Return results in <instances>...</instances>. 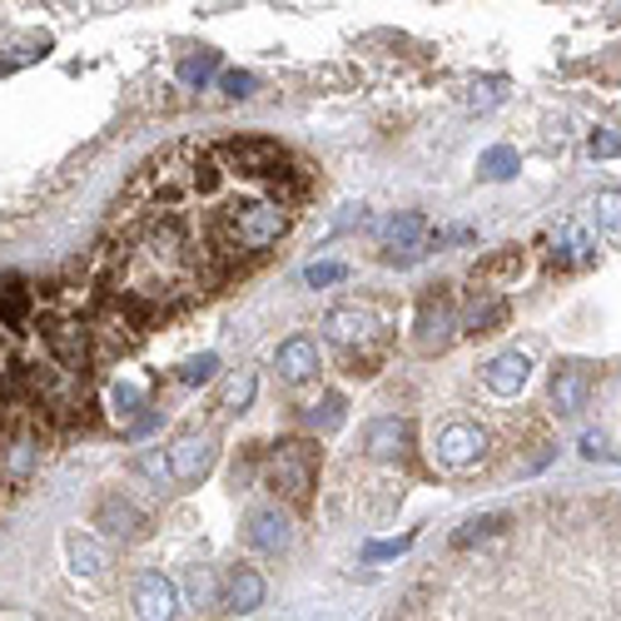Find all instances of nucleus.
Instances as JSON below:
<instances>
[{
	"label": "nucleus",
	"instance_id": "nucleus-38",
	"mask_svg": "<svg viewBox=\"0 0 621 621\" xmlns=\"http://www.w3.org/2000/svg\"><path fill=\"white\" fill-rule=\"evenodd\" d=\"M155 428H159V407H149V413H139V418L130 423V428H124V433H130V438H149V433H155Z\"/></svg>",
	"mask_w": 621,
	"mask_h": 621
},
{
	"label": "nucleus",
	"instance_id": "nucleus-16",
	"mask_svg": "<svg viewBox=\"0 0 621 621\" xmlns=\"http://www.w3.org/2000/svg\"><path fill=\"white\" fill-rule=\"evenodd\" d=\"M95 522H100L105 532H114V537H139V527H145L139 508L124 502V497H105L100 508H95Z\"/></svg>",
	"mask_w": 621,
	"mask_h": 621
},
{
	"label": "nucleus",
	"instance_id": "nucleus-22",
	"mask_svg": "<svg viewBox=\"0 0 621 621\" xmlns=\"http://www.w3.org/2000/svg\"><path fill=\"white\" fill-rule=\"evenodd\" d=\"M139 407H145V393H139L135 383H114L110 388V413H114L120 428H130V423L139 418Z\"/></svg>",
	"mask_w": 621,
	"mask_h": 621
},
{
	"label": "nucleus",
	"instance_id": "nucleus-40",
	"mask_svg": "<svg viewBox=\"0 0 621 621\" xmlns=\"http://www.w3.org/2000/svg\"><path fill=\"white\" fill-rule=\"evenodd\" d=\"M5 378H11V363H5V353H0V388H5Z\"/></svg>",
	"mask_w": 621,
	"mask_h": 621
},
{
	"label": "nucleus",
	"instance_id": "nucleus-9",
	"mask_svg": "<svg viewBox=\"0 0 621 621\" xmlns=\"http://www.w3.org/2000/svg\"><path fill=\"white\" fill-rule=\"evenodd\" d=\"M592 398V368L587 363H562V368L552 373V407L557 413H582Z\"/></svg>",
	"mask_w": 621,
	"mask_h": 621
},
{
	"label": "nucleus",
	"instance_id": "nucleus-11",
	"mask_svg": "<svg viewBox=\"0 0 621 621\" xmlns=\"http://www.w3.org/2000/svg\"><path fill=\"white\" fill-rule=\"evenodd\" d=\"M46 343H50V353H56L60 368H70V373H80L85 363H90V328L70 324V318L65 324H50Z\"/></svg>",
	"mask_w": 621,
	"mask_h": 621
},
{
	"label": "nucleus",
	"instance_id": "nucleus-25",
	"mask_svg": "<svg viewBox=\"0 0 621 621\" xmlns=\"http://www.w3.org/2000/svg\"><path fill=\"white\" fill-rule=\"evenodd\" d=\"M184 592H190L194 607H215V601H219V576L209 572V567H190V576H184Z\"/></svg>",
	"mask_w": 621,
	"mask_h": 621
},
{
	"label": "nucleus",
	"instance_id": "nucleus-8",
	"mask_svg": "<svg viewBox=\"0 0 621 621\" xmlns=\"http://www.w3.org/2000/svg\"><path fill=\"white\" fill-rule=\"evenodd\" d=\"M483 448H487V433L477 428V423H448V428L438 433V458L448 467L477 463V458H483Z\"/></svg>",
	"mask_w": 621,
	"mask_h": 621
},
{
	"label": "nucleus",
	"instance_id": "nucleus-2",
	"mask_svg": "<svg viewBox=\"0 0 621 621\" xmlns=\"http://www.w3.org/2000/svg\"><path fill=\"white\" fill-rule=\"evenodd\" d=\"M378 314L363 304H343V308H328L324 314V333L328 343H339V349H368V343H378Z\"/></svg>",
	"mask_w": 621,
	"mask_h": 621
},
{
	"label": "nucleus",
	"instance_id": "nucleus-19",
	"mask_svg": "<svg viewBox=\"0 0 621 621\" xmlns=\"http://www.w3.org/2000/svg\"><path fill=\"white\" fill-rule=\"evenodd\" d=\"M25 314H31V289H25L21 279H5V283H0V324L21 328Z\"/></svg>",
	"mask_w": 621,
	"mask_h": 621
},
{
	"label": "nucleus",
	"instance_id": "nucleus-28",
	"mask_svg": "<svg viewBox=\"0 0 621 621\" xmlns=\"http://www.w3.org/2000/svg\"><path fill=\"white\" fill-rule=\"evenodd\" d=\"M135 473H139V477H149L155 487L174 483V473H170V452H159V448L139 452V458H135Z\"/></svg>",
	"mask_w": 621,
	"mask_h": 621
},
{
	"label": "nucleus",
	"instance_id": "nucleus-7",
	"mask_svg": "<svg viewBox=\"0 0 621 621\" xmlns=\"http://www.w3.org/2000/svg\"><path fill=\"white\" fill-rule=\"evenodd\" d=\"M527 378H532V363H527V353H518V349L487 358V368H483L487 393H497V398H518L522 388H527Z\"/></svg>",
	"mask_w": 621,
	"mask_h": 621
},
{
	"label": "nucleus",
	"instance_id": "nucleus-33",
	"mask_svg": "<svg viewBox=\"0 0 621 621\" xmlns=\"http://www.w3.org/2000/svg\"><path fill=\"white\" fill-rule=\"evenodd\" d=\"M502 95H508V80H477V85H473V105H477V110H487V105H497V100H502Z\"/></svg>",
	"mask_w": 621,
	"mask_h": 621
},
{
	"label": "nucleus",
	"instance_id": "nucleus-30",
	"mask_svg": "<svg viewBox=\"0 0 621 621\" xmlns=\"http://www.w3.org/2000/svg\"><path fill=\"white\" fill-rule=\"evenodd\" d=\"M343 279H349V269H343V264H333V259H318V264H308V269H304L308 289H328V283H343Z\"/></svg>",
	"mask_w": 621,
	"mask_h": 621
},
{
	"label": "nucleus",
	"instance_id": "nucleus-29",
	"mask_svg": "<svg viewBox=\"0 0 621 621\" xmlns=\"http://www.w3.org/2000/svg\"><path fill=\"white\" fill-rule=\"evenodd\" d=\"M592 209H597L607 234H621V190H601L597 199H592Z\"/></svg>",
	"mask_w": 621,
	"mask_h": 621
},
{
	"label": "nucleus",
	"instance_id": "nucleus-17",
	"mask_svg": "<svg viewBox=\"0 0 621 621\" xmlns=\"http://www.w3.org/2000/svg\"><path fill=\"white\" fill-rule=\"evenodd\" d=\"M224 607H229V611H254V607H264V576L248 572V567L229 572V582H224Z\"/></svg>",
	"mask_w": 621,
	"mask_h": 621
},
{
	"label": "nucleus",
	"instance_id": "nucleus-5",
	"mask_svg": "<svg viewBox=\"0 0 621 621\" xmlns=\"http://www.w3.org/2000/svg\"><path fill=\"white\" fill-rule=\"evenodd\" d=\"M209 467H215V438H209V433H184V438L170 448L174 483H199Z\"/></svg>",
	"mask_w": 621,
	"mask_h": 621
},
{
	"label": "nucleus",
	"instance_id": "nucleus-6",
	"mask_svg": "<svg viewBox=\"0 0 621 621\" xmlns=\"http://www.w3.org/2000/svg\"><path fill=\"white\" fill-rule=\"evenodd\" d=\"M135 611L139 621H174V611H180V592H174V582L165 572H145L135 582Z\"/></svg>",
	"mask_w": 621,
	"mask_h": 621
},
{
	"label": "nucleus",
	"instance_id": "nucleus-3",
	"mask_svg": "<svg viewBox=\"0 0 621 621\" xmlns=\"http://www.w3.org/2000/svg\"><path fill=\"white\" fill-rule=\"evenodd\" d=\"M423 248H428V219L418 209H403L383 224V259L388 264H413L423 259Z\"/></svg>",
	"mask_w": 621,
	"mask_h": 621
},
{
	"label": "nucleus",
	"instance_id": "nucleus-36",
	"mask_svg": "<svg viewBox=\"0 0 621 621\" xmlns=\"http://www.w3.org/2000/svg\"><path fill=\"white\" fill-rule=\"evenodd\" d=\"M592 155L597 159H621V135L617 130H597V135H592Z\"/></svg>",
	"mask_w": 621,
	"mask_h": 621
},
{
	"label": "nucleus",
	"instance_id": "nucleus-13",
	"mask_svg": "<svg viewBox=\"0 0 621 621\" xmlns=\"http://www.w3.org/2000/svg\"><path fill=\"white\" fill-rule=\"evenodd\" d=\"M403 448H407V423L403 418H373L368 428H363V452L378 458V463L403 458Z\"/></svg>",
	"mask_w": 621,
	"mask_h": 621
},
{
	"label": "nucleus",
	"instance_id": "nucleus-26",
	"mask_svg": "<svg viewBox=\"0 0 621 621\" xmlns=\"http://www.w3.org/2000/svg\"><path fill=\"white\" fill-rule=\"evenodd\" d=\"M215 70H219V56H215V50L184 56V60H180V85H190V90H194V85H204V80L215 75Z\"/></svg>",
	"mask_w": 621,
	"mask_h": 621
},
{
	"label": "nucleus",
	"instance_id": "nucleus-34",
	"mask_svg": "<svg viewBox=\"0 0 621 621\" xmlns=\"http://www.w3.org/2000/svg\"><path fill=\"white\" fill-rule=\"evenodd\" d=\"M502 527V518H477V522H467L458 537H452V547H467V543H477V537H487V532H497Z\"/></svg>",
	"mask_w": 621,
	"mask_h": 621
},
{
	"label": "nucleus",
	"instance_id": "nucleus-15",
	"mask_svg": "<svg viewBox=\"0 0 621 621\" xmlns=\"http://www.w3.org/2000/svg\"><path fill=\"white\" fill-rule=\"evenodd\" d=\"M597 259V244H592V234L582 224H562L552 239V264H562V269H572V264H592Z\"/></svg>",
	"mask_w": 621,
	"mask_h": 621
},
{
	"label": "nucleus",
	"instance_id": "nucleus-1",
	"mask_svg": "<svg viewBox=\"0 0 621 621\" xmlns=\"http://www.w3.org/2000/svg\"><path fill=\"white\" fill-rule=\"evenodd\" d=\"M264 477H269V487L283 502L304 508L308 492H314V477H318V448L314 442H279L269 452V463H264Z\"/></svg>",
	"mask_w": 621,
	"mask_h": 621
},
{
	"label": "nucleus",
	"instance_id": "nucleus-10",
	"mask_svg": "<svg viewBox=\"0 0 621 621\" xmlns=\"http://www.w3.org/2000/svg\"><path fill=\"white\" fill-rule=\"evenodd\" d=\"M244 537H248V547H254V552H269V557H279L283 547L294 543V527H289V512H279V508H264V512H254V518H248V527H244Z\"/></svg>",
	"mask_w": 621,
	"mask_h": 621
},
{
	"label": "nucleus",
	"instance_id": "nucleus-4",
	"mask_svg": "<svg viewBox=\"0 0 621 621\" xmlns=\"http://www.w3.org/2000/svg\"><path fill=\"white\" fill-rule=\"evenodd\" d=\"M219 159H224L234 174H283L279 165H283V149L279 145H269V139H234V145H224L219 149Z\"/></svg>",
	"mask_w": 621,
	"mask_h": 621
},
{
	"label": "nucleus",
	"instance_id": "nucleus-18",
	"mask_svg": "<svg viewBox=\"0 0 621 621\" xmlns=\"http://www.w3.org/2000/svg\"><path fill=\"white\" fill-rule=\"evenodd\" d=\"M65 552H70V567H75L80 576H95L105 567V547L95 543V537H85V532H70L65 537Z\"/></svg>",
	"mask_w": 621,
	"mask_h": 621
},
{
	"label": "nucleus",
	"instance_id": "nucleus-20",
	"mask_svg": "<svg viewBox=\"0 0 621 621\" xmlns=\"http://www.w3.org/2000/svg\"><path fill=\"white\" fill-rule=\"evenodd\" d=\"M518 165H522V159H518V149H512V145H492L483 159H477V174H483V180H512Z\"/></svg>",
	"mask_w": 621,
	"mask_h": 621
},
{
	"label": "nucleus",
	"instance_id": "nucleus-14",
	"mask_svg": "<svg viewBox=\"0 0 621 621\" xmlns=\"http://www.w3.org/2000/svg\"><path fill=\"white\" fill-rule=\"evenodd\" d=\"M452 328H458V314H452L448 299H442V294L423 299V314H418V343H423V349H433V343H448Z\"/></svg>",
	"mask_w": 621,
	"mask_h": 621
},
{
	"label": "nucleus",
	"instance_id": "nucleus-12",
	"mask_svg": "<svg viewBox=\"0 0 621 621\" xmlns=\"http://www.w3.org/2000/svg\"><path fill=\"white\" fill-rule=\"evenodd\" d=\"M273 368H279V378L283 383H308L318 373V343L314 339H289V343H279V358H273Z\"/></svg>",
	"mask_w": 621,
	"mask_h": 621
},
{
	"label": "nucleus",
	"instance_id": "nucleus-31",
	"mask_svg": "<svg viewBox=\"0 0 621 621\" xmlns=\"http://www.w3.org/2000/svg\"><path fill=\"white\" fill-rule=\"evenodd\" d=\"M219 90H224L229 100H248V95L259 90V80L248 75V70H224V75H219Z\"/></svg>",
	"mask_w": 621,
	"mask_h": 621
},
{
	"label": "nucleus",
	"instance_id": "nucleus-35",
	"mask_svg": "<svg viewBox=\"0 0 621 621\" xmlns=\"http://www.w3.org/2000/svg\"><path fill=\"white\" fill-rule=\"evenodd\" d=\"M407 547H413V532H407V537H393V543H368L363 547V557H368V562H383V557L407 552Z\"/></svg>",
	"mask_w": 621,
	"mask_h": 621
},
{
	"label": "nucleus",
	"instance_id": "nucleus-27",
	"mask_svg": "<svg viewBox=\"0 0 621 621\" xmlns=\"http://www.w3.org/2000/svg\"><path fill=\"white\" fill-rule=\"evenodd\" d=\"M215 373H219V353H199V358L180 363V383L204 388V383H215Z\"/></svg>",
	"mask_w": 621,
	"mask_h": 621
},
{
	"label": "nucleus",
	"instance_id": "nucleus-39",
	"mask_svg": "<svg viewBox=\"0 0 621 621\" xmlns=\"http://www.w3.org/2000/svg\"><path fill=\"white\" fill-rule=\"evenodd\" d=\"M31 458H35V452H31V442H15V452H11V467H15V473H25V467H31Z\"/></svg>",
	"mask_w": 621,
	"mask_h": 621
},
{
	"label": "nucleus",
	"instance_id": "nucleus-32",
	"mask_svg": "<svg viewBox=\"0 0 621 621\" xmlns=\"http://www.w3.org/2000/svg\"><path fill=\"white\" fill-rule=\"evenodd\" d=\"M512 273H522V254H518V248H508L502 259L483 264V269H477V279H512Z\"/></svg>",
	"mask_w": 621,
	"mask_h": 621
},
{
	"label": "nucleus",
	"instance_id": "nucleus-21",
	"mask_svg": "<svg viewBox=\"0 0 621 621\" xmlns=\"http://www.w3.org/2000/svg\"><path fill=\"white\" fill-rule=\"evenodd\" d=\"M254 393H259V373H254V368H239L234 378L224 383V407H229V413H244V407L254 403Z\"/></svg>",
	"mask_w": 621,
	"mask_h": 621
},
{
	"label": "nucleus",
	"instance_id": "nucleus-24",
	"mask_svg": "<svg viewBox=\"0 0 621 621\" xmlns=\"http://www.w3.org/2000/svg\"><path fill=\"white\" fill-rule=\"evenodd\" d=\"M502 318H508V304H502V299H483V304L467 308L463 328H467V333H492V328L502 324Z\"/></svg>",
	"mask_w": 621,
	"mask_h": 621
},
{
	"label": "nucleus",
	"instance_id": "nucleus-37",
	"mask_svg": "<svg viewBox=\"0 0 621 621\" xmlns=\"http://www.w3.org/2000/svg\"><path fill=\"white\" fill-rule=\"evenodd\" d=\"M582 452H587V458H607V463H617V458H621V452L611 448L601 433H587V438H582Z\"/></svg>",
	"mask_w": 621,
	"mask_h": 621
},
{
	"label": "nucleus",
	"instance_id": "nucleus-23",
	"mask_svg": "<svg viewBox=\"0 0 621 621\" xmlns=\"http://www.w3.org/2000/svg\"><path fill=\"white\" fill-rule=\"evenodd\" d=\"M304 423H308L314 433H333V428H343V398H339V393H324L314 407H308V418H304Z\"/></svg>",
	"mask_w": 621,
	"mask_h": 621
}]
</instances>
